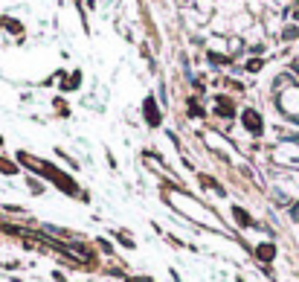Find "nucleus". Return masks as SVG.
<instances>
[{
  "mask_svg": "<svg viewBox=\"0 0 299 282\" xmlns=\"http://www.w3.org/2000/svg\"><path fill=\"white\" fill-rule=\"evenodd\" d=\"M259 256H262V259H273V248H270V245H262V248H259Z\"/></svg>",
  "mask_w": 299,
  "mask_h": 282,
  "instance_id": "nucleus-1",
  "label": "nucleus"
}]
</instances>
